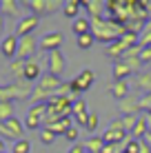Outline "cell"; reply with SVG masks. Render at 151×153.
I'll return each mask as SVG.
<instances>
[{"label":"cell","instance_id":"83f0119b","mask_svg":"<svg viewBox=\"0 0 151 153\" xmlns=\"http://www.w3.org/2000/svg\"><path fill=\"white\" fill-rule=\"evenodd\" d=\"M136 87L140 89V91H149L151 93V73H140Z\"/></svg>","mask_w":151,"mask_h":153},{"label":"cell","instance_id":"cb8c5ba5","mask_svg":"<svg viewBox=\"0 0 151 153\" xmlns=\"http://www.w3.org/2000/svg\"><path fill=\"white\" fill-rule=\"evenodd\" d=\"M102 146H105V140H102V135H93V138H89L85 142V149L89 153H100Z\"/></svg>","mask_w":151,"mask_h":153},{"label":"cell","instance_id":"603a6c76","mask_svg":"<svg viewBox=\"0 0 151 153\" xmlns=\"http://www.w3.org/2000/svg\"><path fill=\"white\" fill-rule=\"evenodd\" d=\"M16 118V104L13 102H0V122Z\"/></svg>","mask_w":151,"mask_h":153},{"label":"cell","instance_id":"ffe728a7","mask_svg":"<svg viewBox=\"0 0 151 153\" xmlns=\"http://www.w3.org/2000/svg\"><path fill=\"white\" fill-rule=\"evenodd\" d=\"M74 33L76 36H85V33H91V20L89 18H78L74 20Z\"/></svg>","mask_w":151,"mask_h":153},{"label":"cell","instance_id":"3957f363","mask_svg":"<svg viewBox=\"0 0 151 153\" xmlns=\"http://www.w3.org/2000/svg\"><path fill=\"white\" fill-rule=\"evenodd\" d=\"M102 140H105V144L124 146V142H127V131H124L122 118H116V120H111V122H109L107 131L102 133Z\"/></svg>","mask_w":151,"mask_h":153},{"label":"cell","instance_id":"2e32d148","mask_svg":"<svg viewBox=\"0 0 151 153\" xmlns=\"http://www.w3.org/2000/svg\"><path fill=\"white\" fill-rule=\"evenodd\" d=\"M133 73V69L127 65V62H113V78H116V82H124L129 76Z\"/></svg>","mask_w":151,"mask_h":153},{"label":"cell","instance_id":"1f68e13d","mask_svg":"<svg viewBox=\"0 0 151 153\" xmlns=\"http://www.w3.org/2000/svg\"><path fill=\"white\" fill-rule=\"evenodd\" d=\"M40 142H42L45 146H49V144H54V142H56V135L51 133L49 129H42V131H40Z\"/></svg>","mask_w":151,"mask_h":153},{"label":"cell","instance_id":"9a60e30c","mask_svg":"<svg viewBox=\"0 0 151 153\" xmlns=\"http://www.w3.org/2000/svg\"><path fill=\"white\" fill-rule=\"evenodd\" d=\"M118 109H120V113L122 115H138L140 113V102L136 98H124V100H120L118 102Z\"/></svg>","mask_w":151,"mask_h":153},{"label":"cell","instance_id":"484cf974","mask_svg":"<svg viewBox=\"0 0 151 153\" xmlns=\"http://www.w3.org/2000/svg\"><path fill=\"white\" fill-rule=\"evenodd\" d=\"M71 115L74 118H80V115H89V111H87V102L82 98H78L74 102V109H71Z\"/></svg>","mask_w":151,"mask_h":153},{"label":"cell","instance_id":"d6a6232c","mask_svg":"<svg viewBox=\"0 0 151 153\" xmlns=\"http://www.w3.org/2000/svg\"><path fill=\"white\" fill-rule=\"evenodd\" d=\"M98 124H100L98 115H96V113H89V120H87V126H85V129H87V131H96Z\"/></svg>","mask_w":151,"mask_h":153},{"label":"cell","instance_id":"836d02e7","mask_svg":"<svg viewBox=\"0 0 151 153\" xmlns=\"http://www.w3.org/2000/svg\"><path fill=\"white\" fill-rule=\"evenodd\" d=\"M147 62H151V47H144L140 51V65H147Z\"/></svg>","mask_w":151,"mask_h":153},{"label":"cell","instance_id":"8fae6325","mask_svg":"<svg viewBox=\"0 0 151 153\" xmlns=\"http://www.w3.org/2000/svg\"><path fill=\"white\" fill-rule=\"evenodd\" d=\"M62 33L60 31H51V33H45L42 38L38 40V45H40V49L47 51V53H51V51H58L60 49V45H62Z\"/></svg>","mask_w":151,"mask_h":153},{"label":"cell","instance_id":"f1b7e54d","mask_svg":"<svg viewBox=\"0 0 151 153\" xmlns=\"http://www.w3.org/2000/svg\"><path fill=\"white\" fill-rule=\"evenodd\" d=\"M31 151V142L29 140H18V142H13V146H11V153H29Z\"/></svg>","mask_w":151,"mask_h":153},{"label":"cell","instance_id":"7c38bea8","mask_svg":"<svg viewBox=\"0 0 151 153\" xmlns=\"http://www.w3.org/2000/svg\"><path fill=\"white\" fill-rule=\"evenodd\" d=\"M18 42H20L18 36L9 33L7 38H2V42H0V53L4 58H9V60H16V56H18Z\"/></svg>","mask_w":151,"mask_h":153},{"label":"cell","instance_id":"d4e9b609","mask_svg":"<svg viewBox=\"0 0 151 153\" xmlns=\"http://www.w3.org/2000/svg\"><path fill=\"white\" fill-rule=\"evenodd\" d=\"M25 65H27V60H20V58H16V60H11V65H9V71H11V76L16 78V80H22Z\"/></svg>","mask_w":151,"mask_h":153},{"label":"cell","instance_id":"4dcf8cb0","mask_svg":"<svg viewBox=\"0 0 151 153\" xmlns=\"http://www.w3.org/2000/svg\"><path fill=\"white\" fill-rule=\"evenodd\" d=\"M138 118H140V115H122V124H124V131H127V133H131V131H133Z\"/></svg>","mask_w":151,"mask_h":153},{"label":"cell","instance_id":"f546056e","mask_svg":"<svg viewBox=\"0 0 151 153\" xmlns=\"http://www.w3.org/2000/svg\"><path fill=\"white\" fill-rule=\"evenodd\" d=\"M96 38H93V33H85V36H78V47L80 49H91Z\"/></svg>","mask_w":151,"mask_h":153},{"label":"cell","instance_id":"8992f818","mask_svg":"<svg viewBox=\"0 0 151 153\" xmlns=\"http://www.w3.org/2000/svg\"><path fill=\"white\" fill-rule=\"evenodd\" d=\"M38 49H40V45L36 40V36H25L18 42V56L16 58H20V60H33Z\"/></svg>","mask_w":151,"mask_h":153},{"label":"cell","instance_id":"e0dca14e","mask_svg":"<svg viewBox=\"0 0 151 153\" xmlns=\"http://www.w3.org/2000/svg\"><path fill=\"white\" fill-rule=\"evenodd\" d=\"M80 7H82V2H80V0H67V2H62V13H65L67 18H74V20H78Z\"/></svg>","mask_w":151,"mask_h":153},{"label":"cell","instance_id":"7a4b0ae2","mask_svg":"<svg viewBox=\"0 0 151 153\" xmlns=\"http://www.w3.org/2000/svg\"><path fill=\"white\" fill-rule=\"evenodd\" d=\"M33 84L27 80H13L7 87H0V102H13V100H31Z\"/></svg>","mask_w":151,"mask_h":153},{"label":"cell","instance_id":"f35d334b","mask_svg":"<svg viewBox=\"0 0 151 153\" xmlns=\"http://www.w3.org/2000/svg\"><path fill=\"white\" fill-rule=\"evenodd\" d=\"M2 29H4V16H0V33H2Z\"/></svg>","mask_w":151,"mask_h":153},{"label":"cell","instance_id":"60d3db41","mask_svg":"<svg viewBox=\"0 0 151 153\" xmlns=\"http://www.w3.org/2000/svg\"><path fill=\"white\" fill-rule=\"evenodd\" d=\"M85 153H89V151H85Z\"/></svg>","mask_w":151,"mask_h":153},{"label":"cell","instance_id":"d590c367","mask_svg":"<svg viewBox=\"0 0 151 153\" xmlns=\"http://www.w3.org/2000/svg\"><path fill=\"white\" fill-rule=\"evenodd\" d=\"M118 149H124V146H116V144H105L100 153H120Z\"/></svg>","mask_w":151,"mask_h":153},{"label":"cell","instance_id":"277c9868","mask_svg":"<svg viewBox=\"0 0 151 153\" xmlns=\"http://www.w3.org/2000/svg\"><path fill=\"white\" fill-rule=\"evenodd\" d=\"M25 7L31 9V16H49V13H56L58 9H62V2L58 0H27Z\"/></svg>","mask_w":151,"mask_h":153},{"label":"cell","instance_id":"30bf717a","mask_svg":"<svg viewBox=\"0 0 151 153\" xmlns=\"http://www.w3.org/2000/svg\"><path fill=\"white\" fill-rule=\"evenodd\" d=\"M62 71H65V56H62V51H51L49 56H47V73H51V76L60 78Z\"/></svg>","mask_w":151,"mask_h":153},{"label":"cell","instance_id":"ba28073f","mask_svg":"<svg viewBox=\"0 0 151 153\" xmlns=\"http://www.w3.org/2000/svg\"><path fill=\"white\" fill-rule=\"evenodd\" d=\"M93 80H96V76H93V71L91 69H85V71H80L78 76L71 80V91L76 93H85L87 89H91V84H93Z\"/></svg>","mask_w":151,"mask_h":153},{"label":"cell","instance_id":"52a82bcc","mask_svg":"<svg viewBox=\"0 0 151 153\" xmlns=\"http://www.w3.org/2000/svg\"><path fill=\"white\" fill-rule=\"evenodd\" d=\"M45 115H47V104H33V107L27 111V118H25V129H40L45 124Z\"/></svg>","mask_w":151,"mask_h":153},{"label":"cell","instance_id":"ab89813d","mask_svg":"<svg viewBox=\"0 0 151 153\" xmlns=\"http://www.w3.org/2000/svg\"><path fill=\"white\" fill-rule=\"evenodd\" d=\"M0 16H2V0H0Z\"/></svg>","mask_w":151,"mask_h":153},{"label":"cell","instance_id":"5bb4252c","mask_svg":"<svg viewBox=\"0 0 151 153\" xmlns=\"http://www.w3.org/2000/svg\"><path fill=\"white\" fill-rule=\"evenodd\" d=\"M80 2L89 11V20L102 18V13H105V0H80Z\"/></svg>","mask_w":151,"mask_h":153},{"label":"cell","instance_id":"4fadbf2b","mask_svg":"<svg viewBox=\"0 0 151 153\" xmlns=\"http://www.w3.org/2000/svg\"><path fill=\"white\" fill-rule=\"evenodd\" d=\"M40 78H42V67H40V62L36 60H27V65H25V73H22V80H27V82H38Z\"/></svg>","mask_w":151,"mask_h":153},{"label":"cell","instance_id":"9c48e42d","mask_svg":"<svg viewBox=\"0 0 151 153\" xmlns=\"http://www.w3.org/2000/svg\"><path fill=\"white\" fill-rule=\"evenodd\" d=\"M38 25H40V18H38V16H25V18H20L18 25H16V36H18V38L33 36V31H36Z\"/></svg>","mask_w":151,"mask_h":153},{"label":"cell","instance_id":"4316f807","mask_svg":"<svg viewBox=\"0 0 151 153\" xmlns=\"http://www.w3.org/2000/svg\"><path fill=\"white\" fill-rule=\"evenodd\" d=\"M124 153H142V140H127L124 142Z\"/></svg>","mask_w":151,"mask_h":153},{"label":"cell","instance_id":"6da1fadb","mask_svg":"<svg viewBox=\"0 0 151 153\" xmlns=\"http://www.w3.org/2000/svg\"><path fill=\"white\" fill-rule=\"evenodd\" d=\"M91 33L96 40L105 42V45H113L127 33V27L111 18H93L91 20Z\"/></svg>","mask_w":151,"mask_h":153},{"label":"cell","instance_id":"d6986e66","mask_svg":"<svg viewBox=\"0 0 151 153\" xmlns=\"http://www.w3.org/2000/svg\"><path fill=\"white\" fill-rule=\"evenodd\" d=\"M22 2H16V0H2V13L11 16V18H18L20 11H22Z\"/></svg>","mask_w":151,"mask_h":153},{"label":"cell","instance_id":"5b68a950","mask_svg":"<svg viewBox=\"0 0 151 153\" xmlns=\"http://www.w3.org/2000/svg\"><path fill=\"white\" fill-rule=\"evenodd\" d=\"M22 133H25V124L20 122L18 118H11L7 122H0V138L2 140H22Z\"/></svg>","mask_w":151,"mask_h":153},{"label":"cell","instance_id":"44dd1931","mask_svg":"<svg viewBox=\"0 0 151 153\" xmlns=\"http://www.w3.org/2000/svg\"><path fill=\"white\" fill-rule=\"evenodd\" d=\"M45 129H49L54 135H58V133H62V135H65L67 131L71 129V118H62V120H58L56 124H51V126H45Z\"/></svg>","mask_w":151,"mask_h":153},{"label":"cell","instance_id":"74e56055","mask_svg":"<svg viewBox=\"0 0 151 153\" xmlns=\"http://www.w3.org/2000/svg\"><path fill=\"white\" fill-rule=\"evenodd\" d=\"M4 151H7V146H4V140L0 138V153H4Z\"/></svg>","mask_w":151,"mask_h":153},{"label":"cell","instance_id":"8d00e7d4","mask_svg":"<svg viewBox=\"0 0 151 153\" xmlns=\"http://www.w3.org/2000/svg\"><path fill=\"white\" fill-rule=\"evenodd\" d=\"M85 151H87V149H85V144H80V142H76V144L69 149V153H85Z\"/></svg>","mask_w":151,"mask_h":153},{"label":"cell","instance_id":"7402d4cb","mask_svg":"<svg viewBox=\"0 0 151 153\" xmlns=\"http://www.w3.org/2000/svg\"><path fill=\"white\" fill-rule=\"evenodd\" d=\"M127 93H129V84H127V80H124V82H113V84H111V96L116 98L118 102L127 98Z\"/></svg>","mask_w":151,"mask_h":153},{"label":"cell","instance_id":"ac0fdd59","mask_svg":"<svg viewBox=\"0 0 151 153\" xmlns=\"http://www.w3.org/2000/svg\"><path fill=\"white\" fill-rule=\"evenodd\" d=\"M147 133H149V126H147V115L142 113V115L138 118L136 126H133V131H131V138H133V140H142Z\"/></svg>","mask_w":151,"mask_h":153},{"label":"cell","instance_id":"e575fe53","mask_svg":"<svg viewBox=\"0 0 151 153\" xmlns=\"http://www.w3.org/2000/svg\"><path fill=\"white\" fill-rule=\"evenodd\" d=\"M65 138L69 140V142H76V140H78V129H76V126H71V129L65 133Z\"/></svg>","mask_w":151,"mask_h":153}]
</instances>
